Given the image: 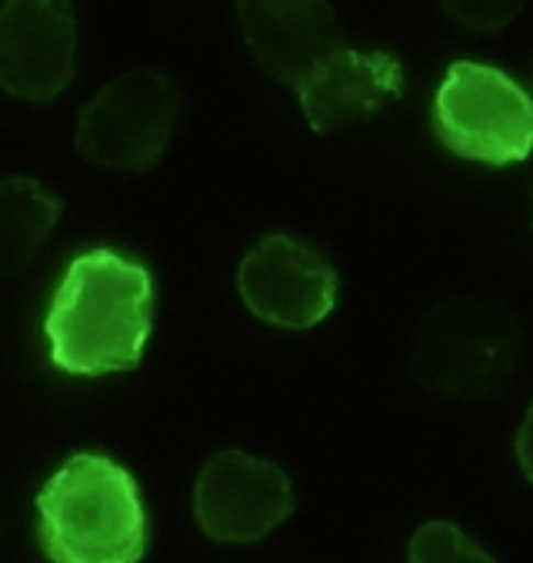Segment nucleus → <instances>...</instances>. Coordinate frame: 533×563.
Returning <instances> with one entry per match:
<instances>
[{
	"label": "nucleus",
	"mask_w": 533,
	"mask_h": 563,
	"mask_svg": "<svg viewBox=\"0 0 533 563\" xmlns=\"http://www.w3.org/2000/svg\"><path fill=\"white\" fill-rule=\"evenodd\" d=\"M37 537L51 563H137L147 510L134 474L107 454H74L37 494Z\"/></svg>",
	"instance_id": "2"
},
{
	"label": "nucleus",
	"mask_w": 533,
	"mask_h": 563,
	"mask_svg": "<svg viewBox=\"0 0 533 563\" xmlns=\"http://www.w3.org/2000/svg\"><path fill=\"white\" fill-rule=\"evenodd\" d=\"M293 514L290 477L244 450L213 454L193 487V517L210 540L254 543Z\"/></svg>",
	"instance_id": "7"
},
{
	"label": "nucleus",
	"mask_w": 533,
	"mask_h": 563,
	"mask_svg": "<svg viewBox=\"0 0 533 563\" xmlns=\"http://www.w3.org/2000/svg\"><path fill=\"white\" fill-rule=\"evenodd\" d=\"M180 90L160 70H131L107 84L77 118V154L103 170H151L177 128Z\"/></svg>",
	"instance_id": "5"
},
{
	"label": "nucleus",
	"mask_w": 533,
	"mask_h": 563,
	"mask_svg": "<svg viewBox=\"0 0 533 563\" xmlns=\"http://www.w3.org/2000/svg\"><path fill=\"white\" fill-rule=\"evenodd\" d=\"M400 90L403 67L393 54L344 44L297 87V100L310 131L331 134L370 121Z\"/></svg>",
	"instance_id": "9"
},
{
	"label": "nucleus",
	"mask_w": 533,
	"mask_h": 563,
	"mask_svg": "<svg viewBox=\"0 0 533 563\" xmlns=\"http://www.w3.org/2000/svg\"><path fill=\"white\" fill-rule=\"evenodd\" d=\"M407 563H497L451 520H426L410 537Z\"/></svg>",
	"instance_id": "12"
},
{
	"label": "nucleus",
	"mask_w": 533,
	"mask_h": 563,
	"mask_svg": "<svg viewBox=\"0 0 533 563\" xmlns=\"http://www.w3.org/2000/svg\"><path fill=\"white\" fill-rule=\"evenodd\" d=\"M237 18L257 64L293 90L344 47L331 4H237Z\"/></svg>",
	"instance_id": "10"
},
{
	"label": "nucleus",
	"mask_w": 533,
	"mask_h": 563,
	"mask_svg": "<svg viewBox=\"0 0 533 563\" xmlns=\"http://www.w3.org/2000/svg\"><path fill=\"white\" fill-rule=\"evenodd\" d=\"M526 90H530V97H533V57H530V87H526Z\"/></svg>",
	"instance_id": "15"
},
{
	"label": "nucleus",
	"mask_w": 533,
	"mask_h": 563,
	"mask_svg": "<svg viewBox=\"0 0 533 563\" xmlns=\"http://www.w3.org/2000/svg\"><path fill=\"white\" fill-rule=\"evenodd\" d=\"M523 361V327L493 300H444L426 310L413 344V380L437 397H497Z\"/></svg>",
	"instance_id": "3"
},
{
	"label": "nucleus",
	"mask_w": 533,
	"mask_h": 563,
	"mask_svg": "<svg viewBox=\"0 0 533 563\" xmlns=\"http://www.w3.org/2000/svg\"><path fill=\"white\" fill-rule=\"evenodd\" d=\"M437 141L487 167L520 164L533 154V97L510 74L457 60L434 97Z\"/></svg>",
	"instance_id": "4"
},
{
	"label": "nucleus",
	"mask_w": 533,
	"mask_h": 563,
	"mask_svg": "<svg viewBox=\"0 0 533 563\" xmlns=\"http://www.w3.org/2000/svg\"><path fill=\"white\" fill-rule=\"evenodd\" d=\"M517 461L523 467V477L533 484V400H530L523 423H520V433H517Z\"/></svg>",
	"instance_id": "14"
},
{
	"label": "nucleus",
	"mask_w": 533,
	"mask_h": 563,
	"mask_svg": "<svg viewBox=\"0 0 533 563\" xmlns=\"http://www.w3.org/2000/svg\"><path fill=\"white\" fill-rule=\"evenodd\" d=\"M154 327V280L118 251L77 254L44 317L51 364L70 377L134 371Z\"/></svg>",
	"instance_id": "1"
},
{
	"label": "nucleus",
	"mask_w": 533,
	"mask_h": 563,
	"mask_svg": "<svg viewBox=\"0 0 533 563\" xmlns=\"http://www.w3.org/2000/svg\"><path fill=\"white\" fill-rule=\"evenodd\" d=\"M237 290L257 320L307 330L331 317L337 303V271L310 244L290 234H267L241 261Z\"/></svg>",
	"instance_id": "6"
},
{
	"label": "nucleus",
	"mask_w": 533,
	"mask_h": 563,
	"mask_svg": "<svg viewBox=\"0 0 533 563\" xmlns=\"http://www.w3.org/2000/svg\"><path fill=\"white\" fill-rule=\"evenodd\" d=\"M77 67L74 8L57 0H14L0 8V87L8 93L47 103Z\"/></svg>",
	"instance_id": "8"
},
{
	"label": "nucleus",
	"mask_w": 533,
	"mask_h": 563,
	"mask_svg": "<svg viewBox=\"0 0 533 563\" xmlns=\"http://www.w3.org/2000/svg\"><path fill=\"white\" fill-rule=\"evenodd\" d=\"M523 11V4H444V14L454 18L457 24L470 27V31H480V34H493L500 27H507L517 14Z\"/></svg>",
	"instance_id": "13"
},
{
	"label": "nucleus",
	"mask_w": 533,
	"mask_h": 563,
	"mask_svg": "<svg viewBox=\"0 0 533 563\" xmlns=\"http://www.w3.org/2000/svg\"><path fill=\"white\" fill-rule=\"evenodd\" d=\"M64 203L34 177H0V280L21 277L51 238Z\"/></svg>",
	"instance_id": "11"
}]
</instances>
